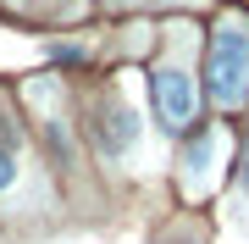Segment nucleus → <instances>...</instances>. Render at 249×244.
I'll list each match as a JSON object with an SVG mask.
<instances>
[{"instance_id":"nucleus-1","label":"nucleus","mask_w":249,"mask_h":244,"mask_svg":"<svg viewBox=\"0 0 249 244\" xmlns=\"http://www.w3.org/2000/svg\"><path fill=\"white\" fill-rule=\"evenodd\" d=\"M205 94L222 111H238L249 100V17L227 11L211 28V50H205Z\"/></svg>"},{"instance_id":"nucleus-2","label":"nucleus","mask_w":249,"mask_h":244,"mask_svg":"<svg viewBox=\"0 0 249 244\" xmlns=\"http://www.w3.org/2000/svg\"><path fill=\"white\" fill-rule=\"evenodd\" d=\"M89 139H94L100 155H111V161L133 155L139 139H144V122H139L133 100H122V94H100L94 106H89Z\"/></svg>"},{"instance_id":"nucleus-3","label":"nucleus","mask_w":249,"mask_h":244,"mask_svg":"<svg viewBox=\"0 0 249 244\" xmlns=\"http://www.w3.org/2000/svg\"><path fill=\"white\" fill-rule=\"evenodd\" d=\"M150 89H155V117H160V128H172V133L194 128V117H199V83H194V73H188L178 56L155 67Z\"/></svg>"},{"instance_id":"nucleus-4","label":"nucleus","mask_w":249,"mask_h":244,"mask_svg":"<svg viewBox=\"0 0 249 244\" xmlns=\"http://www.w3.org/2000/svg\"><path fill=\"white\" fill-rule=\"evenodd\" d=\"M222 155H227V133H222V128L199 133L194 145H188V155H183V189H188V194H205V189L216 183Z\"/></svg>"},{"instance_id":"nucleus-5","label":"nucleus","mask_w":249,"mask_h":244,"mask_svg":"<svg viewBox=\"0 0 249 244\" xmlns=\"http://www.w3.org/2000/svg\"><path fill=\"white\" fill-rule=\"evenodd\" d=\"M11 189H17V150L0 145V194H11Z\"/></svg>"},{"instance_id":"nucleus-6","label":"nucleus","mask_w":249,"mask_h":244,"mask_svg":"<svg viewBox=\"0 0 249 244\" xmlns=\"http://www.w3.org/2000/svg\"><path fill=\"white\" fill-rule=\"evenodd\" d=\"M238 194H244V206H249V139H244V161H238Z\"/></svg>"},{"instance_id":"nucleus-7","label":"nucleus","mask_w":249,"mask_h":244,"mask_svg":"<svg viewBox=\"0 0 249 244\" xmlns=\"http://www.w3.org/2000/svg\"><path fill=\"white\" fill-rule=\"evenodd\" d=\"M106 6H139V0H106Z\"/></svg>"}]
</instances>
